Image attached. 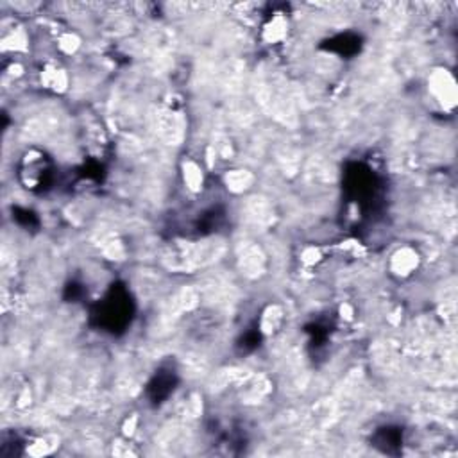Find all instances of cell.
I'll return each instance as SVG.
<instances>
[{"label":"cell","instance_id":"cell-1","mask_svg":"<svg viewBox=\"0 0 458 458\" xmlns=\"http://www.w3.org/2000/svg\"><path fill=\"white\" fill-rule=\"evenodd\" d=\"M431 88L433 91L437 93V97L440 98L444 104H449V106H454V98H456V90H454V82L451 79V75L447 74L444 70V74L438 72V74L433 75L431 79Z\"/></svg>","mask_w":458,"mask_h":458},{"label":"cell","instance_id":"cell-2","mask_svg":"<svg viewBox=\"0 0 458 458\" xmlns=\"http://www.w3.org/2000/svg\"><path fill=\"white\" fill-rule=\"evenodd\" d=\"M394 262L397 263V270H401V272H406V270H410L413 265H415V256H413L412 253H401L397 254L396 258H394Z\"/></svg>","mask_w":458,"mask_h":458},{"label":"cell","instance_id":"cell-3","mask_svg":"<svg viewBox=\"0 0 458 458\" xmlns=\"http://www.w3.org/2000/svg\"><path fill=\"white\" fill-rule=\"evenodd\" d=\"M186 179H188V183L192 184V188H197V184L202 181V176H200L199 168L193 167V165H190L188 172H186Z\"/></svg>","mask_w":458,"mask_h":458}]
</instances>
